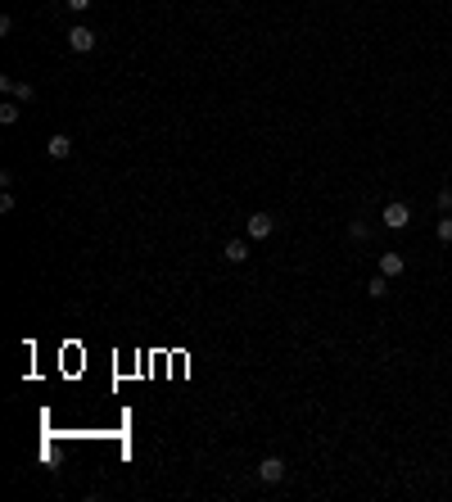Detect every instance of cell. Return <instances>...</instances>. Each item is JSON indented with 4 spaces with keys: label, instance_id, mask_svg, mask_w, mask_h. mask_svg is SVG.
<instances>
[{
    "label": "cell",
    "instance_id": "cell-1",
    "mask_svg": "<svg viewBox=\"0 0 452 502\" xmlns=\"http://www.w3.org/2000/svg\"><path fill=\"white\" fill-rule=\"evenodd\" d=\"M68 50H77V55H91V50H95L100 45V32L95 27H87V23H77V27H68Z\"/></svg>",
    "mask_w": 452,
    "mask_h": 502
},
{
    "label": "cell",
    "instance_id": "cell-2",
    "mask_svg": "<svg viewBox=\"0 0 452 502\" xmlns=\"http://www.w3.org/2000/svg\"><path fill=\"white\" fill-rule=\"evenodd\" d=\"M380 222H385L389 231H403V227L411 222V208L403 204V199H389V204H385V213H380Z\"/></svg>",
    "mask_w": 452,
    "mask_h": 502
},
{
    "label": "cell",
    "instance_id": "cell-3",
    "mask_svg": "<svg viewBox=\"0 0 452 502\" xmlns=\"http://www.w3.org/2000/svg\"><path fill=\"white\" fill-rule=\"evenodd\" d=\"M253 475H258L262 484H280V480H285V475H290V470H285V461H280V457H262Z\"/></svg>",
    "mask_w": 452,
    "mask_h": 502
},
{
    "label": "cell",
    "instance_id": "cell-4",
    "mask_svg": "<svg viewBox=\"0 0 452 502\" xmlns=\"http://www.w3.org/2000/svg\"><path fill=\"white\" fill-rule=\"evenodd\" d=\"M271 231H276V218H271V213H253V218H249V240H267Z\"/></svg>",
    "mask_w": 452,
    "mask_h": 502
},
{
    "label": "cell",
    "instance_id": "cell-5",
    "mask_svg": "<svg viewBox=\"0 0 452 502\" xmlns=\"http://www.w3.org/2000/svg\"><path fill=\"white\" fill-rule=\"evenodd\" d=\"M0 87L10 91L14 100H23V104H32V100H36V87H32V82H14V77H0Z\"/></svg>",
    "mask_w": 452,
    "mask_h": 502
},
{
    "label": "cell",
    "instance_id": "cell-6",
    "mask_svg": "<svg viewBox=\"0 0 452 502\" xmlns=\"http://www.w3.org/2000/svg\"><path fill=\"white\" fill-rule=\"evenodd\" d=\"M403 272H407V258H403V253H380V276L394 281V276H403Z\"/></svg>",
    "mask_w": 452,
    "mask_h": 502
},
{
    "label": "cell",
    "instance_id": "cell-7",
    "mask_svg": "<svg viewBox=\"0 0 452 502\" xmlns=\"http://www.w3.org/2000/svg\"><path fill=\"white\" fill-rule=\"evenodd\" d=\"M45 154H50V159H68V154H73V141H68L64 131H54L50 141H45Z\"/></svg>",
    "mask_w": 452,
    "mask_h": 502
},
{
    "label": "cell",
    "instance_id": "cell-8",
    "mask_svg": "<svg viewBox=\"0 0 452 502\" xmlns=\"http://www.w3.org/2000/svg\"><path fill=\"white\" fill-rule=\"evenodd\" d=\"M222 258H226V262H245V258H249V240H226Z\"/></svg>",
    "mask_w": 452,
    "mask_h": 502
},
{
    "label": "cell",
    "instance_id": "cell-9",
    "mask_svg": "<svg viewBox=\"0 0 452 502\" xmlns=\"http://www.w3.org/2000/svg\"><path fill=\"white\" fill-rule=\"evenodd\" d=\"M366 295H371V299H385L389 295V276H371V281H366Z\"/></svg>",
    "mask_w": 452,
    "mask_h": 502
},
{
    "label": "cell",
    "instance_id": "cell-10",
    "mask_svg": "<svg viewBox=\"0 0 452 502\" xmlns=\"http://www.w3.org/2000/svg\"><path fill=\"white\" fill-rule=\"evenodd\" d=\"M19 104H14V100H5V104H0V122H5V127H14V122H19Z\"/></svg>",
    "mask_w": 452,
    "mask_h": 502
},
{
    "label": "cell",
    "instance_id": "cell-11",
    "mask_svg": "<svg viewBox=\"0 0 452 502\" xmlns=\"http://www.w3.org/2000/svg\"><path fill=\"white\" fill-rule=\"evenodd\" d=\"M348 236H353V240H357V244H362V240H366V236H371V227H366V222H357V218H353V227H348Z\"/></svg>",
    "mask_w": 452,
    "mask_h": 502
},
{
    "label": "cell",
    "instance_id": "cell-12",
    "mask_svg": "<svg viewBox=\"0 0 452 502\" xmlns=\"http://www.w3.org/2000/svg\"><path fill=\"white\" fill-rule=\"evenodd\" d=\"M434 231H439L443 244H452V218H439V227H434Z\"/></svg>",
    "mask_w": 452,
    "mask_h": 502
},
{
    "label": "cell",
    "instance_id": "cell-13",
    "mask_svg": "<svg viewBox=\"0 0 452 502\" xmlns=\"http://www.w3.org/2000/svg\"><path fill=\"white\" fill-rule=\"evenodd\" d=\"M64 5H68V10H73V14H87L91 5H95V0H64Z\"/></svg>",
    "mask_w": 452,
    "mask_h": 502
},
{
    "label": "cell",
    "instance_id": "cell-14",
    "mask_svg": "<svg viewBox=\"0 0 452 502\" xmlns=\"http://www.w3.org/2000/svg\"><path fill=\"white\" fill-rule=\"evenodd\" d=\"M439 208H443V213H452V190H439Z\"/></svg>",
    "mask_w": 452,
    "mask_h": 502
}]
</instances>
